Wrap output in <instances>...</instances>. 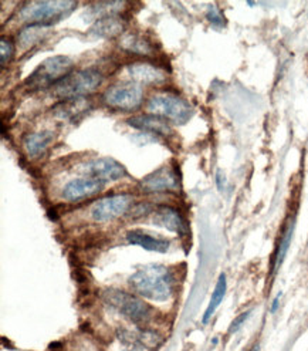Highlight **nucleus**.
Segmentation results:
<instances>
[{"mask_svg": "<svg viewBox=\"0 0 308 351\" xmlns=\"http://www.w3.org/2000/svg\"><path fill=\"white\" fill-rule=\"evenodd\" d=\"M128 283L137 295L153 302L169 300L173 291L172 273L162 265H148L138 269Z\"/></svg>", "mask_w": 308, "mask_h": 351, "instance_id": "1", "label": "nucleus"}, {"mask_svg": "<svg viewBox=\"0 0 308 351\" xmlns=\"http://www.w3.org/2000/svg\"><path fill=\"white\" fill-rule=\"evenodd\" d=\"M77 8V2L73 0H40V2H27L18 16L22 21L30 25L50 26L62 21Z\"/></svg>", "mask_w": 308, "mask_h": 351, "instance_id": "2", "label": "nucleus"}, {"mask_svg": "<svg viewBox=\"0 0 308 351\" xmlns=\"http://www.w3.org/2000/svg\"><path fill=\"white\" fill-rule=\"evenodd\" d=\"M103 83V74L97 69H84L70 73L53 86V93L62 99L71 100L92 93Z\"/></svg>", "mask_w": 308, "mask_h": 351, "instance_id": "3", "label": "nucleus"}, {"mask_svg": "<svg viewBox=\"0 0 308 351\" xmlns=\"http://www.w3.org/2000/svg\"><path fill=\"white\" fill-rule=\"evenodd\" d=\"M146 110L152 115L178 125L186 124L194 115V108L186 100L169 93L152 95L146 104Z\"/></svg>", "mask_w": 308, "mask_h": 351, "instance_id": "4", "label": "nucleus"}, {"mask_svg": "<svg viewBox=\"0 0 308 351\" xmlns=\"http://www.w3.org/2000/svg\"><path fill=\"white\" fill-rule=\"evenodd\" d=\"M103 300L133 323H146L152 319V308L136 295L118 289H105Z\"/></svg>", "mask_w": 308, "mask_h": 351, "instance_id": "5", "label": "nucleus"}, {"mask_svg": "<svg viewBox=\"0 0 308 351\" xmlns=\"http://www.w3.org/2000/svg\"><path fill=\"white\" fill-rule=\"evenodd\" d=\"M73 66V60L67 56L50 57L27 77L26 86L36 91L57 84L71 73Z\"/></svg>", "mask_w": 308, "mask_h": 351, "instance_id": "6", "label": "nucleus"}, {"mask_svg": "<svg viewBox=\"0 0 308 351\" xmlns=\"http://www.w3.org/2000/svg\"><path fill=\"white\" fill-rule=\"evenodd\" d=\"M144 100V91L137 83H118L107 88L104 101L108 107L121 111L137 110Z\"/></svg>", "mask_w": 308, "mask_h": 351, "instance_id": "7", "label": "nucleus"}, {"mask_svg": "<svg viewBox=\"0 0 308 351\" xmlns=\"http://www.w3.org/2000/svg\"><path fill=\"white\" fill-rule=\"evenodd\" d=\"M133 199L129 193H117L110 195V197L101 198L95 202L91 208V218L95 222H110L117 219L132 208Z\"/></svg>", "mask_w": 308, "mask_h": 351, "instance_id": "8", "label": "nucleus"}, {"mask_svg": "<svg viewBox=\"0 0 308 351\" xmlns=\"http://www.w3.org/2000/svg\"><path fill=\"white\" fill-rule=\"evenodd\" d=\"M79 171L86 178H92L101 182L118 181L127 175L125 167L114 158H95L83 164Z\"/></svg>", "mask_w": 308, "mask_h": 351, "instance_id": "9", "label": "nucleus"}, {"mask_svg": "<svg viewBox=\"0 0 308 351\" xmlns=\"http://www.w3.org/2000/svg\"><path fill=\"white\" fill-rule=\"evenodd\" d=\"M128 75L133 83L145 86H161L168 82V74L158 66L146 62L132 63L127 67Z\"/></svg>", "mask_w": 308, "mask_h": 351, "instance_id": "10", "label": "nucleus"}, {"mask_svg": "<svg viewBox=\"0 0 308 351\" xmlns=\"http://www.w3.org/2000/svg\"><path fill=\"white\" fill-rule=\"evenodd\" d=\"M178 177L169 167H161L159 169L151 172L141 181V186L145 192L158 193L178 189Z\"/></svg>", "mask_w": 308, "mask_h": 351, "instance_id": "11", "label": "nucleus"}, {"mask_svg": "<svg viewBox=\"0 0 308 351\" xmlns=\"http://www.w3.org/2000/svg\"><path fill=\"white\" fill-rule=\"evenodd\" d=\"M104 188V182L92 178H79L70 181L63 188V198L68 202H77L97 195Z\"/></svg>", "mask_w": 308, "mask_h": 351, "instance_id": "12", "label": "nucleus"}, {"mask_svg": "<svg viewBox=\"0 0 308 351\" xmlns=\"http://www.w3.org/2000/svg\"><path fill=\"white\" fill-rule=\"evenodd\" d=\"M152 222L158 226L166 228L170 232H175L181 237H183L188 233V225H186L185 219L182 218L181 213L177 209H173L166 205H161L155 210H153Z\"/></svg>", "mask_w": 308, "mask_h": 351, "instance_id": "13", "label": "nucleus"}, {"mask_svg": "<svg viewBox=\"0 0 308 351\" xmlns=\"http://www.w3.org/2000/svg\"><path fill=\"white\" fill-rule=\"evenodd\" d=\"M124 29L125 23L123 22V19L117 16H107L95 21V23L88 30V36L94 38H114L118 37Z\"/></svg>", "mask_w": 308, "mask_h": 351, "instance_id": "14", "label": "nucleus"}, {"mask_svg": "<svg viewBox=\"0 0 308 351\" xmlns=\"http://www.w3.org/2000/svg\"><path fill=\"white\" fill-rule=\"evenodd\" d=\"M127 124L133 128H137V130L162 135V136H168L172 134V128L169 127L168 121L164 119H159V117H157V115H152V114L131 117V119L127 120Z\"/></svg>", "mask_w": 308, "mask_h": 351, "instance_id": "15", "label": "nucleus"}, {"mask_svg": "<svg viewBox=\"0 0 308 351\" xmlns=\"http://www.w3.org/2000/svg\"><path fill=\"white\" fill-rule=\"evenodd\" d=\"M127 241L131 245L141 246L142 249L148 252H158V253H166L169 249V241L159 238V237H152L146 232L133 229L127 233Z\"/></svg>", "mask_w": 308, "mask_h": 351, "instance_id": "16", "label": "nucleus"}, {"mask_svg": "<svg viewBox=\"0 0 308 351\" xmlns=\"http://www.w3.org/2000/svg\"><path fill=\"white\" fill-rule=\"evenodd\" d=\"M90 110H91V103L83 99V97H80V99H71V100L63 101L62 104H59L54 108V114L62 120L77 121Z\"/></svg>", "mask_w": 308, "mask_h": 351, "instance_id": "17", "label": "nucleus"}, {"mask_svg": "<svg viewBox=\"0 0 308 351\" xmlns=\"http://www.w3.org/2000/svg\"><path fill=\"white\" fill-rule=\"evenodd\" d=\"M53 140H54L53 131H38L25 136L23 147L29 157L36 158V157H40V155H43L47 151Z\"/></svg>", "mask_w": 308, "mask_h": 351, "instance_id": "18", "label": "nucleus"}, {"mask_svg": "<svg viewBox=\"0 0 308 351\" xmlns=\"http://www.w3.org/2000/svg\"><path fill=\"white\" fill-rule=\"evenodd\" d=\"M121 47L132 54H140V56H152L153 51H155L151 42L138 34L124 36L121 40Z\"/></svg>", "mask_w": 308, "mask_h": 351, "instance_id": "19", "label": "nucleus"}, {"mask_svg": "<svg viewBox=\"0 0 308 351\" xmlns=\"http://www.w3.org/2000/svg\"><path fill=\"white\" fill-rule=\"evenodd\" d=\"M49 26L46 25H29L17 34V42L23 49H30L36 46L46 36Z\"/></svg>", "mask_w": 308, "mask_h": 351, "instance_id": "20", "label": "nucleus"}, {"mask_svg": "<svg viewBox=\"0 0 308 351\" xmlns=\"http://www.w3.org/2000/svg\"><path fill=\"white\" fill-rule=\"evenodd\" d=\"M226 290H227V280H226V275L224 273H222V275L219 276V279H218V283H216V287H215V290H214V293H211V299H210V302H209V306H207V308H206V311H205V315H203V324H206L209 320H210V317L215 315V311H216V308L219 307V304L223 302V299H224V295H226Z\"/></svg>", "mask_w": 308, "mask_h": 351, "instance_id": "21", "label": "nucleus"}, {"mask_svg": "<svg viewBox=\"0 0 308 351\" xmlns=\"http://www.w3.org/2000/svg\"><path fill=\"white\" fill-rule=\"evenodd\" d=\"M293 233H294V221L288 223L285 230L283 232V237L280 239V245L277 247L276 258H274V270H277L279 266L283 263V261L287 255V252H288V247H290V243H292V239H293Z\"/></svg>", "mask_w": 308, "mask_h": 351, "instance_id": "22", "label": "nucleus"}, {"mask_svg": "<svg viewBox=\"0 0 308 351\" xmlns=\"http://www.w3.org/2000/svg\"><path fill=\"white\" fill-rule=\"evenodd\" d=\"M124 5H125L124 2H100V3H94L92 12L101 17L114 16L112 13L118 12Z\"/></svg>", "mask_w": 308, "mask_h": 351, "instance_id": "23", "label": "nucleus"}, {"mask_svg": "<svg viewBox=\"0 0 308 351\" xmlns=\"http://www.w3.org/2000/svg\"><path fill=\"white\" fill-rule=\"evenodd\" d=\"M13 54H14L13 43L9 40V38L3 37L2 40H0V63H2V67H5L12 60Z\"/></svg>", "mask_w": 308, "mask_h": 351, "instance_id": "24", "label": "nucleus"}, {"mask_svg": "<svg viewBox=\"0 0 308 351\" xmlns=\"http://www.w3.org/2000/svg\"><path fill=\"white\" fill-rule=\"evenodd\" d=\"M207 21L216 26V27H223L224 26V17L216 8H210L207 12Z\"/></svg>", "mask_w": 308, "mask_h": 351, "instance_id": "25", "label": "nucleus"}, {"mask_svg": "<svg viewBox=\"0 0 308 351\" xmlns=\"http://www.w3.org/2000/svg\"><path fill=\"white\" fill-rule=\"evenodd\" d=\"M250 313H252V311H244V313H242L239 317H236L235 320H233V323L230 324V327H229V333L230 335H233V333H236V331L243 326V323L248 319V316H250Z\"/></svg>", "mask_w": 308, "mask_h": 351, "instance_id": "26", "label": "nucleus"}, {"mask_svg": "<svg viewBox=\"0 0 308 351\" xmlns=\"http://www.w3.org/2000/svg\"><path fill=\"white\" fill-rule=\"evenodd\" d=\"M216 181H218V186H219V189L222 191L223 189V185H224V181H226V178H224V175H223V172L219 169L218 171V173H216Z\"/></svg>", "mask_w": 308, "mask_h": 351, "instance_id": "27", "label": "nucleus"}, {"mask_svg": "<svg viewBox=\"0 0 308 351\" xmlns=\"http://www.w3.org/2000/svg\"><path fill=\"white\" fill-rule=\"evenodd\" d=\"M280 299H281V293H279V295L274 298L273 303H272V308H270L272 313H276V311H277V308H279V304H280Z\"/></svg>", "mask_w": 308, "mask_h": 351, "instance_id": "28", "label": "nucleus"}]
</instances>
